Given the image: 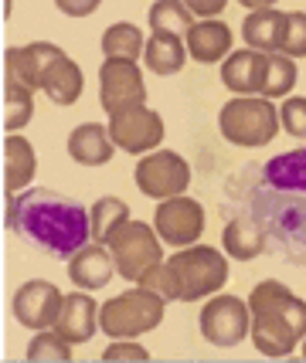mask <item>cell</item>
<instances>
[{
  "instance_id": "cell-31",
  "label": "cell",
  "mask_w": 306,
  "mask_h": 363,
  "mask_svg": "<svg viewBox=\"0 0 306 363\" xmlns=\"http://www.w3.org/2000/svg\"><path fill=\"white\" fill-rule=\"evenodd\" d=\"M296 85V65L286 55H269V75H266V89L262 99H279Z\"/></svg>"
},
{
  "instance_id": "cell-9",
  "label": "cell",
  "mask_w": 306,
  "mask_h": 363,
  "mask_svg": "<svg viewBox=\"0 0 306 363\" xmlns=\"http://www.w3.org/2000/svg\"><path fill=\"white\" fill-rule=\"evenodd\" d=\"M252 330V316L248 306L235 296H214V299L201 309V336L211 347H239Z\"/></svg>"
},
{
  "instance_id": "cell-32",
  "label": "cell",
  "mask_w": 306,
  "mask_h": 363,
  "mask_svg": "<svg viewBox=\"0 0 306 363\" xmlns=\"http://www.w3.org/2000/svg\"><path fill=\"white\" fill-rule=\"evenodd\" d=\"M140 285L150 289V292H157L163 302H180V279H177V272H174L170 262H167V265H163V262L153 265V269L140 279Z\"/></svg>"
},
{
  "instance_id": "cell-7",
  "label": "cell",
  "mask_w": 306,
  "mask_h": 363,
  "mask_svg": "<svg viewBox=\"0 0 306 363\" xmlns=\"http://www.w3.org/2000/svg\"><path fill=\"white\" fill-rule=\"evenodd\" d=\"M109 252H113L116 272L129 279V282H140L153 265L163 262V248H160V235H153V228L143 221H126L109 241Z\"/></svg>"
},
{
  "instance_id": "cell-36",
  "label": "cell",
  "mask_w": 306,
  "mask_h": 363,
  "mask_svg": "<svg viewBox=\"0 0 306 363\" xmlns=\"http://www.w3.org/2000/svg\"><path fill=\"white\" fill-rule=\"evenodd\" d=\"M187 11H191V17H214L225 11V4L222 0H194V4H187Z\"/></svg>"
},
{
  "instance_id": "cell-11",
  "label": "cell",
  "mask_w": 306,
  "mask_h": 363,
  "mask_svg": "<svg viewBox=\"0 0 306 363\" xmlns=\"http://www.w3.org/2000/svg\"><path fill=\"white\" fill-rule=\"evenodd\" d=\"M109 140L126 153H146L163 140V119L146 106L109 116Z\"/></svg>"
},
{
  "instance_id": "cell-22",
  "label": "cell",
  "mask_w": 306,
  "mask_h": 363,
  "mask_svg": "<svg viewBox=\"0 0 306 363\" xmlns=\"http://www.w3.org/2000/svg\"><path fill=\"white\" fill-rule=\"evenodd\" d=\"M222 245H225V252L235 262H252V258H258V255L266 252V235H262V228L248 214H242V218L225 224Z\"/></svg>"
},
{
  "instance_id": "cell-23",
  "label": "cell",
  "mask_w": 306,
  "mask_h": 363,
  "mask_svg": "<svg viewBox=\"0 0 306 363\" xmlns=\"http://www.w3.org/2000/svg\"><path fill=\"white\" fill-rule=\"evenodd\" d=\"M187 58V45L177 34H150L143 51V62L153 75H177Z\"/></svg>"
},
{
  "instance_id": "cell-30",
  "label": "cell",
  "mask_w": 306,
  "mask_h": 363,
  "mask_svg": "<svg viewBox=\"0 0 306 363\" xmlns=\"http://www.w3.org/2000/svg\"><path fill=\"white\" fill-rule=\"evenodd\" d=\"M28 360L31 363H68L72 360V343L62 340L58 333H41L34 336L28 347Z\"/></svg>"
},
{
  "instance_id": "cell-38",
  "label": "cell",
  "mask_w": 306,
  "mask_h": 363,
  "mask_svg": "<svg viewBox=\"0 0 306 363\" xmlns=\"http://www.w3.org/2000/svg\"><path fill=\"white\" fill-rule=\"evenodd\" d=\"M303 357H306V336H303Z\"/></svg>"
},
{
  "instance_id": "cell-21",
  "label": "cell",
  "mask_w": 306,
  "mask_h": 363,
  "mask_svg": "<svg viewBox=\"0 0 306 363\" xmlns=\"http://www.w3.org/2000/svg\"><path fill=\"white\" fill-rule=\"evenodd\" d=\"M38 174V157L34 146L24 136H7L4 140V190L7 194H21Z\"/></svg>"
},
{
  "instance_id": "cell-8",
  "label": "cell",
  "mask_w": 306,
  "mask_h": 363,
  "mask_svg": "<svg viewBox=\"0 0 306 363\" xmlns=\"http://www.w3.org/2000/svg\"><path fill=\"white\" fill-rule=\"evenodd\" d=\"M136 187H140V194L157 197V201L184 197V190L191 187V167L174 150L150 153L136 163Z\"/></svg>"
},
{
  "instance_id": "cell-13",
  "label": "cell",
  "mask_w": 306,
  "mask_h": 363,
  "mask_svg": "<svg viewBox=\"0 0 306 363\" xmlns=\"http://www.w3.org/2000/svg\"><path fill=\"white\" fill-rule=\"evenodd\" d=\"M62 299L65 296L51 282H41V279L24 282L14 292V319L28 330H48L58 319Z\"/></svg>"
},
{
  "instance_id": "cell-26",
  "label": "cell",
  "mask_w": 306,
  "mask_h": 363,
  "mask_svg": "<svg viewBox=\"0 0 306 363\" xmlns=\"http://www.w3.org/2000/svg\"><path fill=\"white\" fill-rule=\"evenodd\" d=\"M143 31L136 24H113L109 31L102 34V55L106 62H133L143 58Z\"/></svg>"
},
{
  "instance_id": "cell-2",
  "label": "cell",
  "mask_w": 306,
  "mask_h": 363,
  "mask_svg": "<svg viewBox=\"0 0 306 363\" xmlns=\"http://www.w3.org/2000/svg\"><path fill=\"white\" fill-rule=\"evenodd\" d=\"M252 343L262 357H290L306 336V302L296 299L279 279H266L252 289Z\"/></svg>"
},
{
  "instance_id": "cell-27",
  "label": "cell",
  "mask_w": 306,
  "mask_h": 363,
  "mask_svg": "<svg viewBox=\"0 0 306 363\" xmlns=\"http://www.w3.org/2000/svg\"><path fill=\"white\" fill-rule=\"evenodd\" d=\"M89 221H92V238L96 245H109L113 235L129 221V207L119 197H99L96 204L89 207Z\"/></svg>"
},
{
  "instance_id": "cell-10",
  "label": "cell",
  "mask_w": 306,
  "mask_h": 363,
  "mask_svg": "<svg viewBox=\"0 0 306 363\" xmlns=\"http://www.w3.org/2000/svg\"><path fill=\"white\" fill-rule=\"evenodd\" d=\"M146 102L143 75L133 62H106L99 68V106L106 116L136 109Z\"/></svg>"
},
{
  "instance_id": "cell-37",
  "label": "cell",
  "mask_w": 306,
  "mask_h": 363,
  "mask_svg": "<svg viewBox=\"0 0 306 363\" xmlns=\"http://www.w3.org/2000/svg\"><path fill=\"white\" fill-rule=\"evenodd\" d=\"M99 7V0H89V4H68V0H58V11L72 17H89Z\"/></svg>"
},
{
  "instance_id": "cell-34",
  "label": "cell",
  "mask_w": 306,
  "mask_h": 363,
  "mask_svg": "<svg viewBox=\"0 0 306 363\" xmlns=\"http://www.w3.org/2000/svg\"><path fill=\"white\" fill-rule=\"evenodd\" d=\"M279 119H283L290 136L306 140V99H286L283 109H279Z\"/></svg>"
},
{
  "instance_id": "cell-18",
  "label": "cell",
  "mask_w": 306,
  "mask_h": 363,
  "mask_svg": "<svg viewBox=\"0 0 306 363\" xmlns=\"http://www.w3.org/2000/svg\"><path fill=\"white\" fill-rule=\"evenodd\" d=\"M113 272H116L113 252H106L102 245H85L79 255L68 258V279L79 285V289H85V292L109 285Z\"/></svg>"
},
{
  "instance_id": "cell-19",
  "label": "cell",
  "mask_w": 306,
  "mask_h": 363,
  "mask_svg": "<svg viewBox=\"0 0 306 363\" xmlns=\"http://www.w3.org/2000/svg\"><path fill=\"white\" fill-rule=\"evenodd\" d=\"M68 157L82 163V167H102L113 160V140H109V126L99 123H82L72 129L68 136Z\"/></svg>"
},
{
  "instance_id": "cell-20",
  "label": "cell",
  "mask_w": 306,
  "mask_h": 363,
  "mask_svg": "<svg viewBox=\"0 0 306 363\" xmlns=\"http://www.w3.org/2000/svg\"><path fill=\"white\" fill-rule=\"evenodd\" d=\"M184 45H187V55L194 62L214 65L231 51V31L225 28V21H197L187 31Z\"/></svg>"
},
{
  "instance_id": "cell-15",
  "label": "cell",
  "mask_w": 306,
  "mask_h": 363,
  "mask_svg": "<svg viewBox=\"0 0 306 363\" xmlns=\"http://www.w3.org/2000/svg\"><path fill=\"white\" fill-rule=\"evenodd\" d=\"M266 75H269V55L252 51V48L231 51L225 58V68H222V82L235 95H262Z\"/></svg>"
},
{
  "instance_id": "cell-33",
  "label": "cell",
  "mask_w": 306,
  "mask_h": 363,
  "mask_svg": "<svg viewBox=\"0 0 306 363\" xmlns=\"http://www.w3.org/2000/svg\"><path fill=\"white\" fill-rule=\"evenodd\" d=\"M279 55L286 58H306V14L303 11H293L290 14V31H286V45Z\"/></svg>"
},
{
  "instance_id": "cell-16",
  "label": "cell",
  "mask_w": 306,
  "mask_h": 363,
  "mask_svg": "<svg viewBox=\"0 0 306 363\" xmlns=\"http://www.w3.org/2000/svg\"><path fill=\"white\" fill-rule=\"evenodd\" d=\"M51 330L58 333L68 343H89L99 330V306L92 296L85 292H72L62 299V309H58V319Z\"/></svg>"
},
{
  "instance_id": "cell-29",
  "label": "cell",
  "mask_w": 306,
  "mask_h": 363,
  "mask_svg": "<svg viewBox=\"0 0 306 363\" xmlns=\"http://www.w3.org/2000/svg\"><path fill=\"white\" fill-rule=\"evenodd\" d=\"M31 89H24L21 82L4 79V129H21L31 119Z\"/></svg>"
},
{
  "instance_id": "cell-25",
  "label": "cell",
  "mask_w": 306,
  "mask_h": 363,
  "mask_svg": "<svg viewBox=\"0 0 306 363\" xmlns=\"http://www.w3.org/2000/svg\"><path fill=\"white\" fill-rule=\"evenodd\" d=\"M258 180H266V184L283 190H303L306 194V150H290V153L273 157L262 167Z\"/></svg>"
},
{
  "instance_id": "cell-5",
  "label": "cell",
  "mask_w": 306,
  "mask_h": 363,
  "mask_svg": "<svg viewBox=\"0 0 306 363\" xmlns=\"http://www.w3.org/2000/svg\"><path fill=\"white\" fill-rule=\"evenodd\" d=\"M222 136L235 146H266L279 133V112L262 95H235L218 116Z\"/></svg>"
},
{
  "instance_id": "cell-6",
  "label": "cell",
  "mask_w": 306,
  "mask_h": 363,
  "mask_svg": "<svg viewBox=\"0 0 306 363\" xmlns=\"http://www.w3.org/2000/svg\"><path fill=\"white\" fill-rule=\"evenodd\" d=\"M170 265L180 279V302H197L225 289L228 282V262L225 255L211 245H197V248H184L170 258Z\"/></svg>"
},
{
  "instance_id": "cell-1",
  "label": "cell",
  "mask_w": 306,
  "mask_h": 363,
  "mask_svg": "<svg viewBox=\"0 0 306 363\" xmlns=\"http://www.w3.org/2000/svg\"><path fill=\"white\" fill-rule=\"evenodd\" d=\"M4 221L28 245H34L38 252L51 255V258H72L92 238L89 207L79 204L75 197H65V194L48 187L7 194Z\"/></svg>"
},
{
  "instance_id": "cell-35",
  "label": "cell",
  "mask_w": 306,
  "mask_h": 363,
  "mask_svg": "<svg viewBox=\"0 0 306 363\" xmlns=\"http://www.w3.org/2000/svg\"><path fill=\"white\" fill-rule=\"evenodd\" d=\"M106 363H119V360H136V363H146L150 360V350L136 347V343H113V347L102 353Z\"/></svg>"
},
{
  "instance_id": "cell-24",
  "label": "cell",
  "mask_w": 306,
  "mask_h": 363,
  "mask_svg": "<svg viewBox=\"0 0 306 363\" xmlns=\"http://www.w3.org/2000/svg\"><path fill=\"white\" fill-rule=\"evenodd\" d=\"M82 85H85V79H82V68L68 55H65L62 62H55L48 68V75H45V92H48V99L55 102V106H75L82 95Z\"/></svg>"
},
{
  "instance_id": "cell-28",
  "label": "cell",
  "mask_w": 306,
  "mask_h": 363,
  "mask_svg": "<svg viewBox=\"0 0 306 363\" xmlns=\"http://www.w3.org/2000/svg\"><path fill=\"white\" fill-rule=\"evenodd\" d=\"M150 28L153 34H177V38H187V31L194 28V17L187 11V4H177V0H160L150 7Z\"/></svg>"
},
{
  "instance_id": "cell-4",
  "label": "cell",
  "mask_w": 306,
  "mask_h": 363,
  "mask_svg": "<svg viewBox=\"0 0 306 363\" xmlns=\"http://www.w3.org/2000/svg\"><path fill=\"white\" fill-rule=\"evenodd\" d=\"M163 306L167 302L150 292V289H129L123 296L109 299L106 306H99V330L109 340H133L140 333L157 330L163 323Z\"/></svg>"
},
{
  "instance_id": "cell-12",
  "label": "cell",
  "mask_w": 306,
  "mask_h": 363,
  "mask_svg": "<svg viewBox=\"0 0 306 363\" xmlns=\"http://www.w3.org/2000/svg\"><path fill=\"white\" fill-rule=\"evenodd\" d=\"M153 228L163 241L170 245H194L201 231H204V207L191 201V197H170L160 201L157 214H153Z\"/></svg>"
},
{
  "instance_id": "cell-3",
  "label": "cell",
  "mask_w": 306,
  "mask_h": 363,
  "mask_svg": "<svg viewBox=\"0 0 306 363\" xmlns=\"http://www.w3.org/2000/svg\"><path fill=\"white\" fill-rule=\"evenodd\" d=\"M248 218L262 235L275 241V252L296 265H306V194L283 190L258 180L248 194Z\"/></svg>"
},
{
  "instance_id": "cell-14",
  "label": "cell",
  "mask_w": 306,
  "mask_h": 363,
  "mask_svg": "<svg viewBox=\"0 0 306 363\" xmlns=\"http://www.w3.org/2000/svg\"><path fill=\"white\" fill-rule=\"evenodd\" d=\"M65 51L62 48L48 45V41H34V45H24V48H7L4 55V72L7 79L21 82L24 89H41L45 85V75L55 62H62Z\"/></svg>"
},
{
  "instance_id": "cell-17",
  "label": "cell",
  "mask_w": 306,
  "mask_h": 363,
  "mask_svg": "<svg viewBox=\"0 0 306 363\" xmlns=\"http://www.w3.org/2000/svg\"><path fill=\"white\" fill-rule=\"evenodd\" d=\"M286 31H290V14L283 11H256L242 21V38L252 51H262V55H279L283 45H286Z\"/></svg>"
}]
</instances>
